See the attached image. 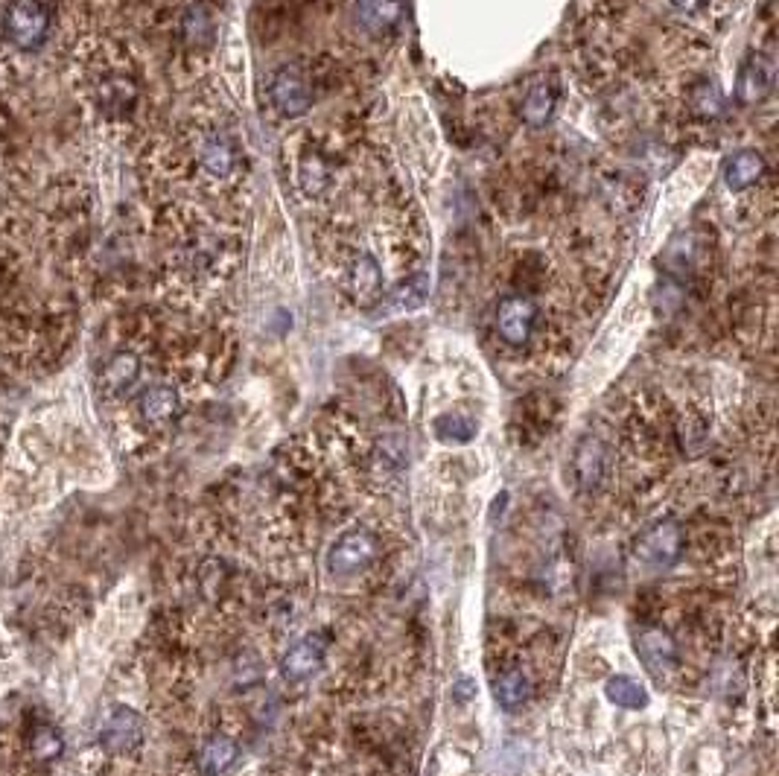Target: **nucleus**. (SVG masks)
Listing matches in <instances>:
<instances>
[{
	"mask_svg": "<svg viewBox=\"0 0 779 776\" xmlns=\"http://www.w3.org/2000/svg\"><path fill=\"white\" fill-rule=\"evenodd\" d=\"M193 158L202 176L216 184L237 181L243 173V146L225 126H208L193 141Z\"/></svg>",
	"mask_w": 779,
	"mask_h": 776,
	"instance_id": "obj_1",
	"label": "nucleus"
},
{
	"mask_svg": "<svg viewBox=\"0 0 779 776\" xmlns=\"http://www.w3.org/2000/svg\"><path fill=\"white\" fill-rule=\"evenodd\" d=\"M50 33V12L41 0H9L3 12V36L18 50H38Z\"/></svg>",
	"mask_w": 779,
	"mask_h": 776,
	"instance_id": "obj_2",
	"label": "nucleus"
},
{
	"mask_svg": "<svg viewBox=\"0 0 779 776\" xmlns=\"http://www.w3.org/2000/svg\"><path fill=\"white\" fill-rule=\"evenodd\" d=\"M537 321H540V307H537L534 298L523 295V292L505 295V298L499 301L494 316L496 336H499L508 348H523V345L532 342Z\"/></svg>",
	"mask_w": 779,
	"mask_h": 776,
	"instance_id": "obj_3",
	"label": "nucleus"
},
{
	"mask_svg": "<svg viewBox=\"0 0 779 776\" xmlns=\"http://www.w3.org/2000/svg\"><path fill=\"white\" fill-rule=\"evenodd\" d=\"M269 100L284 117H304L316 103L313 79L298 65H284L269 76Z\"/></svg>",
	"mask_w": 779,
	"mask_h": 776,
	"instance_id": "obj_4",
	"label": "nucleus"
},
{
	"mask_svg": "<svg viewBox=\"0 0 779 776\" xmlns=\"http://www.w3.org/2000/svg\"><path fill=\"white\" fill-rule=\"evenodd\" d=\"M683 552V529L677 520H657L654 526L642 531L634 543V555L639 564L648 569H666Z\"/></svg>",
	"mask_w": 779,
	"mask_h": 776,
	"instance_id": "obj_5",
	"label": "nucleus"
},
{
	"mask_svg": "<svg viewBox=\"0 0 779 776\" xmlns=\"http://www.w3.org/2000/svg\"><path fill=\"white\" fill-rule=\"evenodd\" d=\"M143 744V718L126 704H114L100 724V747L111 756L135 753Z\"/></svg>",
	"mask_w": 779,
	"mask_h": 776,
	"instance_id": "obj_6",
	"label": "nucleus"
},
{
	"mask_svg": "<svg viewBox=\"0 0 779 776\" xmlns=\"http://www.w3.org/2000/svg\"><path fill=\"white\" fill-rule=\"evenodd\" d=\"M377 552H380V540L374 531L351 529L333 543V549L327 555V566L336 575H351L371 564L377 558Z\"/></svg>",
	"mask_w": 779,
	"mask_h": 776,
	"instance_id": "obj_7",
	"label": "nucleus"
},
{
	"mask_svg": "<svg viewBox=\"0 0 779 776\" xmlns=\"http://www.w3.org/2000/svg\"><path fill=\"white\" fill-rule=\"evenodd\" d=\"M777 85V68L774 59L765 53H750L739 68V79H736V100L742 106H759L762 100L771 97Z\"/></svg>",
	"mask_w": 779,
	"mask_h": 776,
	"instance_id": "obj_8",
	"label": "nucleus"
},
{
	"mask_svg": "<svg viewBox=\"0 0 779 776\" xmlns=\"http://www.w3.org/2000/svg\"><path fill=\"white\" fill-rule=\"evenodd\" d=\"M324 654H327V639L321 634H310L298 639L292 648H286L281 657V674L284 680L301 683L307 677H313L324 666Z\"/></svg>",
	"mask_w": 779,
	"mask_h": 776,
	"instance_id": "obj_9",
	"label": "nucleus"
},
{
	"mask_svg": "<svg viewBox=\"0 0 779 776\" xmlns=\"http://www.w3.org/2000/svg\"><path fill=\"white\" fill-rule=\"evenodd\" d=\"M607 467H610V453H607V444L596 435H587L578 450H575V459H572V470H575V482L581 491H596L607 476Z\"/></svg>",
	"mask_w": 779,
	"mask_h": 776,
	"instance_id": "obj_10",
	"label": "nucleus"
},
{
	"mask_svg": "<svg viewBox=\"0 0 779 776\" xmlns=\"http://www.w3.org/2000/svg\"><path fill=\"white\" fill-rule=\"evenodd\" d=\"M637 654L654 677H666L677 666V645L663 628H642L637 634Z\"/></svg>",
	"mask_w": 779,
	"mask_h": 776,
	"instance_id": "obj_11",
	"label": "nucleus"
},
{
	"mask_svg": "<svg viewBox=\"0 0 779 776\" xmlns=\"http://www.w3.org/2000/svg\"><path fill=\"white\" fill-rule=\"evenodd\" d=\"M356 21L365 33L371 36H389L406 15V3L403 0H356L354 3Z\"/></svg>",
	"mask_w": 779,
	"mask_h": 776,
	"instance_id": "obj_12",
	"label": "nucleus"
},
{
	"mask_svg": "<svg viewBox=\"0 0 779 776\" xmlns=\"http://www.w3.org/2000/svg\"><path fill=\"white\" fill-rule=\"evenodd\" d=\"M768 173V164L759 149H739L724 161V184L730 193H742L747 187H756Z\"/></svg>",
	"mask_w": 779,
	"mask_h": 776,
	"instance_id": "obj_13",
	"label": "nucleus"
},
{
	"mask_svg": "<svg viewBox=\"0 0 779 776\" xmlns=\"http://www.w3.org/2000/svg\"><path fill=\"white\" fill-rule=\"evenodd\" d=\"M178 406H181V397H178L176 388L167 386V383L143 388L141 397H138V412H141L143 421L152 426L170 424L178 415Z\"/></svg>",
	"mask_w": 779,
	"mask_h": 776,
	"instance_id": "obj_14",
	"label": "nucleus"
},
{
	"mask_svg": "<svg viewBox=\"0 0 779 776\" xmlns=\"http://www.w3.org/2000/svg\"><path fill=\"white\" fill-rule=\"evenodd\" d=\"M141 377V359L132 351H120L114 353L103 365V374H100V383L106 388L111 397H120L126 394L129 388H135Z\"/></svg>",
	"mask_w": 779,
	"mask_h": 776,
	"instance_id": "obj_15",
	"label": "nucleus"
},
{
	"mask_svg": "<svg viewBox=\"0 0 779 776\" xmlns=\"http://www.w3.org/2000/svg\"><path fill=\"white\" fill-rule=\"evenodd\" d=\"M237 759H240L237 741L228 739V736H213L199 750V771L205 776H219L225 774L228 768H234Z\"/></svg>",
	"mask_w": 779,
	"mask_h": 776,
	"instance_id": "obj_16",
	"label": "nucleus"
},
{
	"mask_svg": "<svg viewBox=\"0 0 779 776\" xmlns=\"http://www.w3.org/2000/svg\"><path fill=\"white\" fill-rule=\"evenodd\" d=\"M555 106H558V91H555L552 82L543 79V82L529 88V94L520 106V114L529 126H546L549 117L555 114Z\"/></svg>",
	"mask_w": 779,
	"mask_h": 776,
	"instance_id": "obj_17",
	"label": "nucleus"
},
{
	"mask_svg": "<svg viewBox=\"0 0 779 776\" xmlns=\"http://www.w3.org/2000/svg\"><path fill=\"white\" fill-rule=\"evenodd\" d=\"M494 698L496 704L502 706V709H508V712H514V709L529 704V698H532V683H529L526 671L514 669L499 674L494 680Z\"/></svg>",
	"mask_w": 779,
	"mask_h": 776,
	"instance_id": "obj_18",
	"label": "nucleus"
},
{
	"mask_svg": "<svg viewBox=\"0 0 779 776\" xmlns=\"http://www.w3.org/2000/svg\"><path fill=\"white\" fill-rule=\"evenodd\" d=\"M426 292H429L426 275H412V278H406V281L400 283L391 295H383V301H380V313L391 316V313L415 310V307L424 304Z\"/></svg>",
	"mask_w": 779,
	"mask_h": 776,
	"instance_id": "obj_19",
	"label": "nucleus"
},
{
	"mask_svg": "<svg viewBox=\"0 0 779 776\" xmlns=\"http://www.w3.org/2000/svg\"><path fill=\"white\" fill-rule=\"evenodd\" d=\"M27 747H30V753H33L36 762L50 765V762L62 759V753H65V739H62V733H59L53 724H47V721H36V724L30 727Z\"/></svg>",
	"mask_w": 779,
	"mask_h": 776,
	"instance_id": "obj_20",
	"label": "nucleus"
},
{
	"mask_svg": "<svg viewBox=\"0 0 779 776\" xmlns=\"http://www.w3.org/2000/svg\"><path fill=\"white\" fill-rule=\"evenodd\" d=\"M604 695H607V701L616 706H622V709H645L648 706V689L634 680V677H628V674H616V677H610L607 683H604Z\"/></svg>",
	"mask_w": 779,
	"mask_h": 776,
	"instance_id": "obj_21",
	"label": "nucleus"
},
{
	"mask_svg": "<svg viewBox=\"0 0 779 776\" xmlns=\"http://www.w3.org/2000/svg\"><path fill=\"white\" fill-rule=\"evenodd\" d=\"M435 435L444 444H467L476 435V424L470 418H464V415H441L435 421Z\"/></svg>",
	"mask_w": 779,
	"mask_h": 776,
	"instance_id": "obj_22",
	"label": "nucleus"
},
{
	"mask_svg": "<svg viewBox=\"0 0 779 776\" xmlns=\"http://www.w3.org/2000/svg\"><path fill=\"white\" fill-rule=\"evenodd\" d=\"M692 111L701 114V117H721L724 114V97L721 91L712 85V82H701L695 91H692Z\"/></svg>",
	"mask_w": 779,
	"mask_h": 776,
	"instance_id": "obj_23",
	"label": "nucleus"
},
{
	"mask_svg": "<svg viewBox=\"0 0 779 776\" xmlns=\"http://www.w3.org/2000/svg\"><path fill=\"white\" fill-rule=\"evenodd\" d=\"M184 36H187L190 44H208V41H211L213 21L211 15H208V9L196 6V9L187 12V18H184Z\"/></svg>",
	"mask_w": 779,
	"mask_h": 776,
	"instance_id": "obj_24",
	"label": "nucleus"
},
{
	"mask_svg": "<svg viewBox=\"0 0 779 776\" xmlns=\"http://www.w3.org/2000/svg\"><path fill=\"white\" fill-rule=\"evenodd\" d=\"M672 3L677 12H683V15H695V12H701V9L707 6L709 0H672Z\"/></svg>",
	"mask_w": 779,
	"mask_h": 776,
	"instance_id": "obj_25",
	"label": "nucleus"
}]
</instances>
